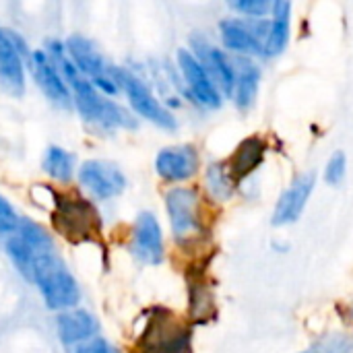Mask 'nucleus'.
Wrapping results in <instances>:
<instances>
[{"mask_svg":"<svg viewBox=\"0 0 353 353\" xmlns=\"http://www.w3.org/2000/svg\"><path fill=\"white\" fill-rule=\"evenodd\" d=\"M19 230H23L33 244V259L27 281L35 283L48 308L60 312L74 308L81 298L77 279L68 271L62 256L56 252L48 232L29 219H21Z\"/></svg>","mask_w":353,"mask_h":353,"instance_id":"f257e3e1","label":"nucleus"},{"mask_svg":"<svg viewBox=\"0 0 353 353\" xmlns=\"http://www.w3.org/2000/svg\"><path fill=\"white\" fill-rule=\"evenodd\" d=\"M48 54L54 60V64L58 66L60 74L64 77V81L70 89V95H72V103L77 105V110L81 112V116L87 122L101 126V128L132 126L130 116L118 103L110 101L97 87H93V83L89 79H85L77 70V66L66 56L62 41H50Z\"/></svg>","mask_w":353,"mask_h":353,"instance_id":"f03ea898","label":"nucleus"},{"mask_svg":"<svg viewBox=\"0 0 353 353\" xmlns=\"http://www.w3.org/2000/svg\"><path fill=\"white\" fill-rule=\"evenodd\" d=\"M54 230L70 242L95 240L101 228L95 207L81 196H56L52 211Z\"/></svg>","mask_w":353,"mask_h":353,"instance_id":"7ed1b4c3","label":"nucleus"},{"mask_svg":"<svg viewBox=\"0 0 353 353\" xmlns=\"http://www.w3.org/2000/svg\"><path fill=\"white\" fill-rule=\"evenodd\" d=\"M66 56L77 66V70L93 83L103 95H116L120 91L116 81V68L105 62L99 50L83 35H70L64 41Z\"/></svg>","mask_w":353,"mask_h":353,"instance_id":"20e7f679","label":"nucleus"},{"mask_svg":"<svg viewBox=\"0 0 353 353\" xmlns=\"http://www.w3.org/2000/svg\"><path fill=\"white\" fill-rule=\"evenodd\" d=\"M190 331L168 310H155L141 339V353H188Z\"/></svg>","mask_w":353,"mask_h":353,"instance_id":"39448f33","label":"nucleus"},{"mask_svg":"<svg viewBox=\"0 0 353 353\" xmlns=\"http://www.w3.org/2000/svg\"><path fill=\"white\" fill-rule=\"evenodd\" d=\"M116 81H118V87L126 93L132 110L147 118L149 122L161 126V128H176V120L174 116L157 101V97L149 91V87L137 79L134 74H130L128 70H122V68H116Z\"/></svg>","mask_w":353,"mask_h":353,"instance_id":"423d86ee","label":"nucleus"},{"mask_svg":"<svg viewBox=\"0 0 353 353\" xmlns=\"http://www.w3.org/2000/svg\"><path fill=\"white\" fill-rule=\"evenodd\" d=\"M172 230L178 240H190L201 232V199L192 188H174L165 194Z\"/></svg>","mask_w":353,"mask_h":353,"instance_id":"0eeeda50","label":"nucleus"},{"mask_svg":"<svg viewBox=\"0 0 353 353\" xmlns=\"http://www.w3.org/2000/svg\"><path fill=\"white\" fill-rule=\"evenodd\" d=\"M223 43L230 50L242 54H267V41L271 25L265 21H242V19H228L219 25Z\"/></svg>","mask_w":353,"mask_h":353,"instance_id":"6e6552de","label":"nucleus"},{"mask_svg":"<svg viewBox=\"0 0 353 353\" xmlns=\"http://www.w3.org/2000/svg\"><path fill=\"white\" fill-rule=\"evenodd\" d=\"M25 50L17 33L0 29V85L17 97L25 91Z\"/></svg>","mask_w":353,"mask_h":353,"instance_id":"1a4fd4ad","label":"nucleus"},{"mask_svg":"<svg viewBox=\"0 0 353 353\" xmlns=\"http://www.w3.org/2000/svg\"><path fill=\"white\" fill-rule=\"evenodd\" d=\"M81 186L95 199L105 201L118 196L126 188V178L118 165L110 161H85L79 170Z\"/></svg>","mask_w":353,"mask_h":353,"instance_id":"9d476101","label":"nucleus"},{"mask_svg":"<svg viewBox=\"0 0 353 353\" xmlns=\"http://www.w3.org/2000/svg\"><path fill=\"white\" fill-rule=\"evenodd\" d=\"M31 68H33V74H35L37 85L48 95L50 101H54L60 108H70L72 105L70 89H68L64 77L60 74L58 66L50 58V54H46L41 50H35L31 54Z\"/></svg>","mask_w":353,"mask_h":353,"instance_id":"9b49d317","label":"nucleus"},{"mask_svg":"<svg viewBox=\"0 0 353 353\" xmlns=\"http://www.w3.org/2000/svg\"><path fill=\"white\" fill-rule=\"evenodd\" d=\"M132 254L145 265H159L163 259V238L157 219L151 213H141L132 230Z\"/></svg>","mask_w":353,"mask_h":353,"instance_id":"f8f14e48","label":"nucleus"},{"mask_svg":"<svg viewBox=\"0 0 353 353\" xmlns=\"http://www.w3.org/2000/svg\"><path fill=\"white\" fill-rule=\"evenodd\" d=\"M178 64H180V70H182L192 95L196 97V101L207 105V108H217L221 103L217 87H215L213 79L209 77V72L199 62V58L192 56L188 50H180L178 52Z\"/></svg>","mask_w":353,"mask_h":353,"instance_id":"ddd939ff","label":"nucleus"},{"mask_svg":"<svg viewBox=\"0 0 353 353\" xmlns=\"http://www.w3.org/2000/svg\"><path fill=\"white\" fill-rule=\"evenodd\" d=\"M155 170L168 182H182L196 174L199 155H196L194 147L163 149L155 159Z\"/></svg>","mask_w":353,"mask_h":353,"instance_id":"4468645a","label":"nucleus"},{"mask_svg":"<svg viewBox=\"0 0 353 353\" xmlns=\"http://www.w3.org/2000/svg\"><path fill=\"white\" fill-rule=\"evenodd\" d=\"M99 325L95 321V316L87 310H79V308H70L58 314L56 319V331H58V339L64 345H83L91 339H95Z\"/></svg>","mask_w":353,"mask_h":353,"instance_id":"2eb2a0df","label":"nucleus"},{"mask_svg":"<svg viewBox=\"0 0 353 353\" xmlns=\"http://www.w3.org/2000/svg\"><path fill=\"white\" fill-rule=\"evenodd\" d=\"M192 46L196 50L199 62L209 72V77L215 79L225 93H234V87H236V70H234L232 62L221 54V50H217L215 46H211L203 37H194L192 39Z\"/></svg>","mask_w":353,"mask_h":353,"instance_id":"dca6fc26","label":"nucleus"},{"mask_svg":"<svg viewBox=\"0 0 353 353\" xmlns=\"http://www.w3.org/2000/svg\"><path fill=\"white\" fill-rule=\"evenodd\" d=\"M314 180H316L314 174H304L281 194V199L275 207V215H273L275 225H285L300 217V213L304 211L308 196L314 188Z\"/></svg>","mask_w":353,"mask_h":353,"instance_id":"f3484780","label":"nucleus"},{"mask_svg":"<svg viewBox=\"0 0 353 353\" xmlns=\"http://www.w3.org/2000/svg\"><path fill=\"white\" fill-rule=\"evenodd\" d=\"M265 149L267 147L259 137H250V139L242 141L238 151L232 157V163H230V172H232L234 180H242L250 172H254L263 161Z\"/></svg>","mask_w":353,"mask_h":353,"instance_id":"a211bd4d","label":"nucleus"},{"mask_svg":"<svg viewBox=\"0 0 353 353\" xmlns=\"http://www.w3.org/2000/svg\"><path fill=\"white\" fill-rule=\"evenodd\" d=\"M234 70H236V87H234L236 89V103L240 108H248L254 101V97H256L261 72L246 58H238Z\"/></svg>","mask_w":353,"mask_h":353,"instance_id":"6ab92c4d","label":"nucleus"},{"mask_svg":"<svg viewBox=\"0 0 353 353\" xmlns=\"http://www.w3.org/2000/svg\"><path fill=\"white\" fill-rule=\"evenodd\" d=\"M290 2H275L273 4V23H271V31H269V41H267V54L269 56H277L283 52V48L288 46V37H290Z\"/></svg>","mask_w":353,"mask_h":353,"instance_id":"aec40b11","label":"nucleus"},{"mask_svg":"<svg viewBox=\"0 0 353 353\" xmlns=\"http://www.w3.org/2000/svg\"><path fill=\"white\" fill-rule=\"evenodd\" d=\"M43 168L54 180L68 182L74 174V157L62 147H50Z\"/></svg>","mask_w":353,"mask_h":353,"instance_id":"412c9836","label":"nucleus"},{"mask_svg":"<svg viewBox=\"0 0 353 353\" xmlns=\"http://www.w3.org/2000/svg\"><path fill=\"white\" fill-rule=\"evenodd\" d=\"M207 184H209L211 194L221 201L230 199L234 192V176L223 163H213L207 170Z\"/></svg>","mask_w":353,"mask_h":353,"instance_id":"4be33fe9","label":"nucleus"},{"mask_svg":"<svg viewBox=\"0 0 353 353\" xmlns=\"http://www.w3.org/2000/svg\"><path fill=\"white\" fill-rule=\"evenodd\" d=\"M190 312H192V319L199 323H205L207 319L213 316L215 306H213L211 292L205 288V283H196L190 288Z\"/></svg>","mask_w":353,"mask_h":353,"instance_id":"5701e85b","label":"nucleus"},{"mask_svg":"<svg viewBox=\"0 0 353 353\" xmlns=\"http://www.w3.org/2000/svg\"><path fill=\"white\" fill-rule=\"evenodd\" d=\"M302 353H353V335H327Z\"/></svg>","mask_w":353,"mask_h":353,"instance_id":"b1692460","label":"nucleus"},{"mask_svg":"<svg viewBox=\"0 0 353 353\" xmlns=\"http://www.w3.org/2000/svg\"><path fill=\"white\" fill-rule=\"evenodd\" d=\"M19 221L21 219H19L17 211L12 209V205L4 196H0V234H12L17 230Z\"/></svg>","mask_w":353,"mask_h":353,"instance_id":"393cba45","label":"nucleus"},{"mask_svg":"<svg viewBox=\"0 0 353 353\" xmlns=\"http://www.w3.org/2000/svg\"><path fill=\"white\" fill-rule=\"evenodd\" d=\"M345 168H347V161H345V155L343 153H335L327 165V182L329 184H339L345 176Z\"/></svg>","mask_w":353,"mask_h":353,"instance_id":"a878e982","label":"nucleus"},{"mask_svg":"<svg viewBox=\"0 0 353 353\" xmlns=\"http://www.w3.org/2000/svg\"><path fill=\"white\" fill-rule=\"evenodd\" d=\"M232 8H236L240 12H248L252 17H261L267 10H271L273 4L271 2H265V0H244V2H232Z\"/></svg>","mask_w":353,"mask_h":353,"instance_id":"bb28decb","label":"nucleus"},{"mask_svg":"<svg viewBox=\"0 0 353 353\" xmlns=\"http://www.w3.org/2000/svg\"><path fill=\"white\" fill-rule=\"evenodd\" d=\"M74 353H120V352H118L110 341L95 337V339L87 341V343L79 345V347L74 350Z\"/></svg>","mask_w":353,"mask_h":353,"instance_id":"cd10ccee","label":"nucleus"},{"mask_svg":"<svg viewBox=\"0 0 353 353\" xmlns=\"http://www.w3.org/2000/svg\"><path fill=\"white\" fill-rule=\"evenodd\" d=\"M352 321H353V306H352Z\"/></svg>","mask_w":353,"mask_h":353,"instance_id":"c85d7f7f","label":"nucleus"}]
</instances>
